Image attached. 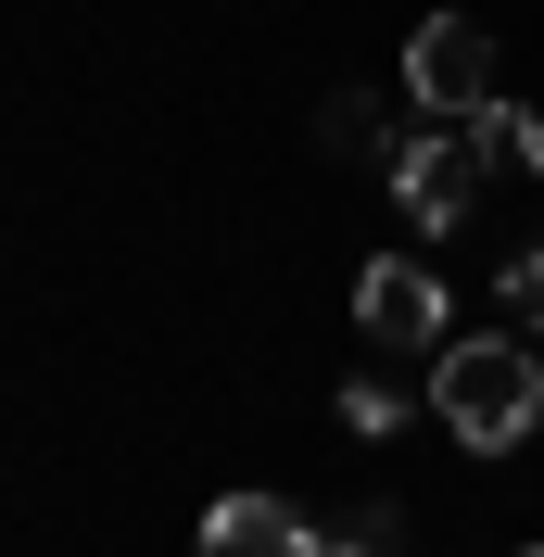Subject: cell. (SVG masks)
<instances>
[{"mask_svg": "<svg viewBox=\"0 0 544 557\" xmlns=\"http://www.w3.org/2000/svg\"><path fill=\"white\" fill-rule=\"evenodd\" d=\"M203 557H330V532H305L279 494H215L203 507Z\"/></svg>", "mask_w": 544, "mask_h": 557, "instance_id": "cell-5", "label": "cell"}, {"mask_svg": "<svg viewBox=\"0 0 544 557\" xmlns=\"http://www.w3.org/2000/svg\"><path fill=\"white\" fill-rule=\"evenodd\" d=\"M406 102L418 114H481V102H494V26L431 13V26L406 38Z\"/></svg>", "mask_w": 544, "mask_h": 557, "instance_id": "cell-2", "label": "cell"}, {"mask_svg": "<svg viewBox=\"0 0 544 557\" xmlns=\"http://www.w3.org/2000/svg\"><path fill=\"white\" fill-rule=\"evenodd\" d=\"M469 139H481V165H519V177L544 165V114H532V102H507V89L469 114Z\"/></svg>", "mask_w": 544, "mask_h": 557, "instance_id": "cell-6", "label": "cell"}, {"mask_svg": "<svg viewBox=\"0 0 544 557\" xmlns=\"http://www.w3.org/2000/svg\"><path fill=\"white\" fill-rule=\"evenodd\" d=\"M393 532H406V520H393V507H368V520L330 532V557H393Z\"/></svg>", "mask_w": 544, "mask_h": 557, "instance_id": "cell-9", "label": "cell"}, {"mask_svg": "<svg viewBox=\"0 0 544 557\" xmlns=\"http://www.w3.org/2000/svg\"><path fill=\"white\" fill-rule=\"evenodd\" d=\"M519 557H544V545H519Z\"/></svg>", "mask_w": 544, "mask_h": 557, "instance_id": "cell-11", "label": "cell"}, {"mask_svg": "<svg viewBox=\"0 0 544 557\" xmlns=\"http://www.w3.org/2000/svg\"><path fill=\"white\" fill-rule=\"evenodd\" d=\"M355 330H368L380 355L443 343V278L418 267V253H368V278H355Z\"/></svg>", "mask_w": 544, "mask_h": 557, "instance_id": "cell-4", "label": "cell"}, {"mask_svg": "<svg viewBox=\"0 0 544 557\" xmlns=\"http://www.w3.org/2000/svg\"><path fill=\"white\" fill-rule=\"evenodd\" d=\"M342 431H368V444L406 431V393H393V381H342Z\"/></svg>", "mask_w": 544, "mask_h": 557, "instance_id": "cell-7", "label": "cell"}, {"mask_svg": "<svg viewBox=\"0 0 544 557\" xmlns=\"http://www.w3.org/2000/svg\"><path fill=\"white\" fill-rule=\"evenodd\" d=\"M431 406L469 456H519L544 431V355L532 343H443L431 355Z\"/></svg>", "mask_w": 544, "mask_h": 557, "instance_id": "cell-1", "label": "cell"}, {"mask_svg": "<svg viewBox=\"0 0 544 557\" xmlns=\"http://www.w3.org/2000/svg\"><path fill=\"white\" fill-rule=\"evenodd\" d=\"M330 152H393V139H380V102H368V89H342V102H330Z\"/></svg>", "mask_w": 544, "mask_h": 557, "instance_id": "cell-8", "label": "cell"}, {"mask_svg": "<svg viewBox=\"0 0 544 557\" xmlns=\"http://www.w3.org/2000/svg\"><path fill=\"white\" fill-rule=\"evenodd\" d=\"M380 165H393L406 228H456V215H469V190H481V139H469V127H418V139H393Z\"/></svg>", "mask_w": 544, "mask_h": 557, "instance_id": "cell-3", "label": "cell"}, {"mask_svg": "<svg viewBox=\"0 0 544 557\" xmlns=\"http://www.w3.org/2000/svg\"><path fill=\"white\" fill-rule=\"evenodd\" d=\"M507 317H519V330H544V253H519V267H507Z\"/></svg>", "mask_w": 544, "mask_h": 557, "instance_id": "cell-10", "label": "cell"}]
</instances>
